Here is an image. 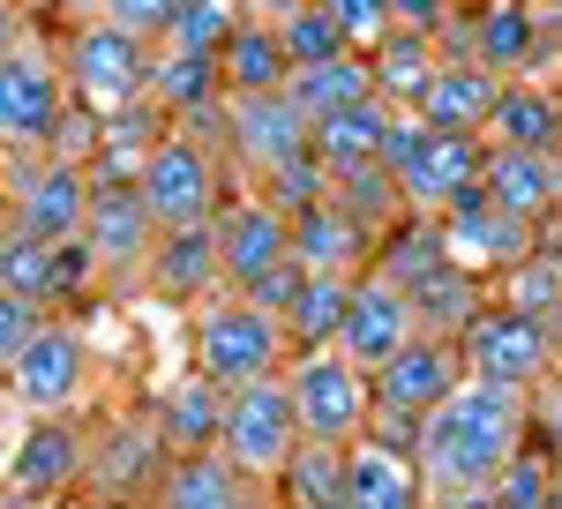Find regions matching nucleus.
Segmentation results:
<instances>
[{
	"instance_id": "1",
	"label": "nucleus",
	"mask_w": 562,
	"mask_h": 509,
	"mask_svg": "<svg viewBox=\"0 0 562 509\" xmlns=\"http://www.w3.org/2000/svg\"><path fill=\"white\" fill-rule=\"evenodd\" d=\"M532 442V412H525L518 389H495V382H458L442 405H435L420 434H413V457L428 472V495H465V487H495V472Z\"/></svg>"
},
{
	"instance_id": "2",
	"label": "nucleus",
	"mask_w": 562,
	"mask_h": 509,
	"mask_svg": "<svg viewBox=\"0 0 562 509\" xmlns=\"http://www.w3.org/2000/svg\"><path fill=\"white\" fill-rule=\"evenodd\" d=\"M150 68H158V53L143 31L128 23H76L68 45H60V76H68V98L83 105L90 121H113V113H128V105H150Z\"/></svg>"
},
{
	"instance_id": "3",
	"label": "nucleus",
	"mask_w": 562,
	"mask_h": 509,
	"mask_svg": "<svg viewBox=\"0 0 562 509\" xmlns=\"http://www.w3.org/2000/svg\"><path fill=\"white\" fill-rule=\"evenodd\" d=\"M383 172L397 180V195H405L413 211L442 217L465 188H480V172H487V135H435L428 121L397 113L390 135H383Z\"/></svg>"
},
{
	"instance_id": "4",
	"label": "nucleus",
	"mask_w": 562,
	"mask_h": 509,
	"mask_svg": "<svg viewBox=\"0 0 562 509\" xmlns=\"http://www.w3.org/2000/svg\"><path fill=\"white\" fill-rule=\"evenodd\" d=\"M285 323L256 307V299L225 293V299H203L195 315V375H211L217 389H248L262 375H285Z\"/></svg>"
},
{
	"instance_id": "5",
	"label": "nucleus",
	"mask_w": 562,
	"mask_h": 509,
	"mask_svg": "<svg viewBox=\"0 0 562 509\" xmlns=\"http://www.w3.org/2000/svg\"><path fill=\"white\" fill-rule=\"evenodd\" d=\"M285 382H293V405H301V434L307 442L352 450V442L375 427V375L352 367L338 344L293 352V360H285Z\"/></svg>"
},
{
	"instance_id": "6",
	"label": "nucleus",
	"mask_w": 562,
	"mask_h": 509,
	"mask_svg": "<svg viewBox=\"0 0 562 509\" xmlns=\"http://www.w3.org/2000/svg\"><path fill=\"white\" fill-rule=\"evenodd\" d=\"M458 382H465V344H458V338H428V330H420L397 360L375 367V427H368V434H383V442H397V450H413L420 420H428Z\"/></svg>"
},
{
	"instance_id": "7",
	"label": "nucleus",
	"mask_w": 562,
	"mask_h": 509,
	"mask_svg": "<svg viewBox=\"0 0 562 509\" xmlns=\"http://www.w3.org/2000/svg\"><path fill=\"white\" fill-rule=\"evenodd\" d=\"M217 450L248 472V479L278 487L285 465L307 450L293 382H285V375H262V382H248V389H233V397H225V434H217Z\"/></svg>"
},
{
	"instance_id": "8",
	"label": "nucleus",
	"mask_w": 562,
	"mask_h": 509,
	"mask_svg": "<svg viewBox=\"0 0 562 509\" xmlns=\"http://www.w3.org/2000/svg\"><path fill=\"white\" fill-rule=\"evenodd\" d=\"M458 344H465V375L495 382V389H518V397H532L548 382V367H555V330L532 307H480L473 330Z\"/></svg>"
},
{
	"instance_id": "9",
	"label": "nucleus",
	"mask_w": 562,
	"mask_h": 509,
	"mask_svg": "<svg viewBox=\"0 0 562 509\" xmlns=\"http://www.w3.org/2000/svg\"><path fill=\"white\" fill-rule=\"evenodd\" d=\"M83 382H90V344L60 323V315H45L38 323V338L23 344V360L8 367V405L23 412V420H60L76 397H83Z\"/></svg>"
},
{
	"instance_id": "10",
	"label": "nucleus",
	"mask_w": 562,
	"mask_h": 509,
	"mask_svg": "<svg viewBox=\"0 0 562 509\" xmlns=\"http://www.w3.org/2000/svg\"><path fill=\"white\" fill-rule=\"evenodd\" d=\"M135 195H143V211L158 217V233L211 225L217 217V158L195 135H166V143L143 158V172H135Z\"/></svg>"
},
{
	"instance_id": "11",
	"label": "nucleus",
	"mask_w": 562,
	"mask_h": 509,
	"mask_svg": "<svg viewBox=\"0 0 562 509\" xmlns=\"http://www.w3.org/2000/svg\"><path fill=\"white\" fill-rule=\"evenodd\" d=\"M68 76L38 45H15L0 60V143H60L68 135Z\"/></svg>"
},
{
	"instance_id": "12",
	"label": "nucleus",
	"mask_w": 562,
	"mask_h": 509,
	"mask_svg": "<svg viewBox=\"0 0 562 509\" xmlns=\"http://www.w3.org/2000/svg\"><path fill=\"white\" fill-rule=\"evenodd\" d=\"M420 338V315H413V293L383 278V270H368V278H352V299H346V330H338V352H346L352 367H383L397 360L405 344Z\"/></svg>"
},
{
	"instance_id": "13",
	"label": "nucleus",
	"mask_w": 562,
	"mask_h": 509,
	"mask_svg": "<svg viewBox=\"0 0 562 509\" xmlns=\"http://www.w3.org/2000/svg\"><path fill=\"white\" fill-rule=\"evenodd\" d=\"M217 255H225V285L256 293L270 270L293 262V211H278L270 195H240L217 211Z\"/></svg>"
},
{
	"instance_id": "14",
	"label": "nucleus",
	"mask_w": 562,
	"mask_h": 509,
	"mask_svg": "<svg viewBox=\"0 0 562 509\" xmlns=\"http://www.w3.org/2000/svg\"><path fill=\"white\" fill-rule=\"evenodd\" d=\"M225 135H233V150H240L262 180L315 158V121H307L285 90H262V98H225Z\"/></svg>"
},
{
	"instance_id": "15",
	"label": "nucleus",
	"mask_w": 562,
	"mask_h": 509,
	"mask_svg": "<svg viewBox=\"0 0 562 509\" xmlns=\"http://www.w3.org/2000/svg\"><path fill=\"white\" fill-rule=\"evenodd\" d=\"M442 225V248H450V262L458 270H510V262H525L532 255V217H510L487 188H465L450 211L435 217Z\"/></svg>"
},
{
	"instance_id": "16",
	"label": "nucleus",
	"mask_w": 562,
	"mask_h": 509,
	"mask_svg": "<svg viewBox=\"0 0 562 509\" xmlns=\"http://www.w3.org/2000/svg\"><path fill=\"white\" fill-rule=\"evenodd\" d=\"M83 472H90V450H83V434L68 427V412H60V420H23L15 450H8V487H15V495H31V502H68V495L83 487Z\"/></svg>"
},
{
	"instance_id": "17",
	"label": "nucleus",
	"mask_w": 562,
	"mask_h": 509,
	"mask_svg": "<svg viewBox=\"0 0 562 509\" xmlns=\"http://www.w3.org/2000/svg\"><path fill=\"white\" fill-rule=\"evenodd\" d=\"M150 509H262V479H248L225 450H180L150 479Z\"/></svg>"
},
{
	"instance_id": "18",
	"label": "nucleus",
	"mask_w": 562,
	"mask_h": 509,
	"mask_svg": "<svg viewBox=\"0 0 562 509\" xmlns=\"http://www.w3.org/2000/svg\"><path fill=\"white\" fill-rule=\"evenodd\" d=\"M83 225H90L83 158H53V166H38L23 188H15V233H23V240L60 248V240H83Z\"/></svg>"
},
{
	"instance_id": "19",
	"label": "nucleus",
	"mask_w": 562,
	"mask_h": 509,
	"mask_svg": "<svg viewBox=\"0 0 562 509\" xmlns=\"http://www.w3.org/2000/svg\"><path fill=\"white\" fill-rule=\"evenodd\" d=\"M368 255H375V225L352 217L338 195L293 211V262L307 278H368Z\"/></svg>"
},
{
	"instance_id": "20",
	"label": "nucleus",
	"mask_w": 562,
	"mask_h": 509,
	"mask_svg": "<svg viewBox=\"0 0 562 509\" xmlns=\"http://www.w3.org/2000/svg\"><path fill=\"white\" fill-rule=\"evenodd\" d=\"M428 472L413 450H397L383 434H360L346 450V509H428Z\"/></svg>"
},
{
	"instance_id": "21",
	"label": "nucleus",
	"mask_w": 562,
	"mask_h": 509,
	"mask_svg": "<svg viewBox=\"0 0 562 509\" xmlns=\"http://www.w3.org/2000/svg\"><path fill=\"white\" fill-rule=\"evenodd\" d=\"M90 270H98L90 240H60V248L23 240V233H8V240H0V285H8V293H23L31 307H53V299L83 293Z\"/></svg>"
},
{
	"instance_id": "22",
	"label": "nucleus",
	"mask_w": 562,
	"mask_h": 509,
	"mask_svg": "<svg viewBox=\"0 0 562 509\" xmlns=\"http://www.w3.org/2000/svg\"><path fill=\"white\" fill-rule=\"evenodd\" d=\"M90 255L113 270V262H143L150 270V248H158V217L143 211L135 180H90V225H83Z\"/></svg>"
},
{
	"instance_id": "23",
	"label": "nucleus",
	"mask_w": 562,
	"mask_h": 509,
	"mask_svg": "<svg viewBox=\"0 0 562 509\" xmlns=\"http://www.w3.org/2000/svg\"><path fill=\"white\" fill-rule=\"evenodd\" d=\"M495 98H503V76H487L480 60H442L435 83L420 90V105H413V121H428L435 135H487Z\"/></svg>"
},
{
	"instance_id": "24",
	"label": "nucleus",
	"mask_w": 562,
	"mask_h": 509,
	"mask_svg": "<svg viewBox=\"0 0 562 509\" xmlns=\"http://www.w3.org/2000/svg\"><path fill=\"white\" fill-rule=\"evenodd\" d=\"M480 188H487L510 217H548L555 195H562V166H555V150H503V143H487Z\"/></svg>"
},
{
	"instance_id": "25",
	"label": "nucleus",
	"mask_w": 562,
	"mask_h": 509,
	"mask_svg": "<svg viewBox=\"0 0 562 509\" xmlns=\"http://www.w3.org/2000/svg\"><path fill=\"white\" fill-rule=\"evenodd\" d=\"M225 278V255H217V217L211 225H180V233H158L150 248V285L166 299H203Z\"/></svg>"
},
{
	"instance_id": "26",
	"label": "nucleus",
	"mask_w": 562,
	"mask_h": 509,
	"mask_svg": "<svg viewBox=\"0 0 562 509\" xmlns=\"http://www.w3.org/2000/svg\"><path fill=\"white\" fill-rule=\"evenodd\" d=\"M390 121H397V113H390L383 98H368V105H346V113L315 121V166L330 172V180L383 166V135H390Z\"/></svg>"
},
{
	"instance_id": "27",
	"label": "nucleus",
	"mask_w": 562,
	"mask_h": 509,
	"mask_svg": "<svg viewBox=\"0 0 562 509\" xmlns=\"http://www.w3.org/2000/svg\"><path fill=\"white\" fill-rule=\"evenodd\" d=\"M473 60L503 83H525L540 60V15L510 0V8H473Z\"/></svg>"
},
{
	"instance_id": "28",
	"label": "nucleus",
	"mask_w": 562,
	"mask_h": 509,
	"mask_svg": "<svg viewBox=\"0 0 562 509\" xmlns=\"http://www.w3.org/2000/svg\"><path fill=\"white\" fill-rule=\"evenodd\" d=\"M225 397L233 389H217L211 375H188L166 389V405H158V450H217V434H225Z\"/></svg>"
},
{
	"instance_id": "29",
	"label": "nucleus",
	"mask_w": 562,
	"mask_h": 509,
	"mask_svg": "<svg viewBox=\"0 0 562 509\" xmlns=\"http://www.w3.org/2000/svg\"><path fill=\"white\" fill-rule=\"evenodd\" d=\"M285 98L301 105L307 121H330V113H346V105H368V98H375V68H368V53H338V60L293 68V76H285Z\"/></svg>"
},
{
	"instance_id": "30",
	"label": "nucleus",
	"mask_w": 562,
	"mask_h": 509,
	"mask_svg": "<svg viewBox=\"0 0 562 509\" xmlns=\"http://www.w3.org/2000/svg\"><path fill=\"white\" fill-rule=\"evenodd\" d=\"M217 68H225V98H262V90H285V76H293L285 38L270 23H256V15H240V31L225 38Z\"/></svg>"
},
{
	"instance_id": "31",
	"label": "nucleus",
	"mask_w": 562,
	"mask_h": 509,
	"mask_svg": "<svg viewBox=\"0 0 562 509\" xmlns=\"http://www.w3.org/2000/svg\"><path fill=\"white\" fill-rule=\"evenodd\" d=\"M487 143H503V150H555L562 143V98L540 90V83H503L495 121H487Z\"/></svg>"
},
{
	"instance_id": "32",
	"label": "nucleus",
	"mask_w": 562,
	"mask_h": 509,
	"mask_svg": "<svg viewBox=\"0 0 562 509\" xmlns=\"http://www.w3.org/2000/svg\"><path fill=\"white\" fill-rule=\"evenodd\" d=\"M150 98H158L166 113H188V121L217 113V98H225V68H217V53H180V45H166L158 68H150Z\"/></svg>"
},
{
	"instance_id": "33",
	"label": "nucleus",
	"mask_w": 562,
	"mask_h": 509,
	"mask_svg": "<svg viewBox=\"0 0 562 509\" xmlns=\"http://www.w3.org/2000/svg\"><path fill=\"white\" fill-rule=\"evenodd\" d=\"M368 68H375V98H383V105H420V90H428L435 68H442V45L420 38V31H390V38L368 53Z\"/></svg>"
},
{
	"instance_id": "34",
	"label": "nucleus",
	"mask_w": 562,
	"mask_h": 509,
	"mask_svg": "<svg viewBox=\"0 0 562 509\" xmlns=\"http://www.w3.org/2000/svg\"><path fill=\"white\" fill-rule=\"evenodd\" d=\"M346 299H352V278H307L293 307H285V338L293 352H315V344H338L346 330Z\"/></svg>"
},
{
	"instance_id": "35",
	"label": "nucleus",
	"mask_w": 562,
	"mask_h": 509,
	"mask_svg": "<svg viewBox=\"0 0 562 509\" xmlns=\"http://www.w3.org/2000/svg\"><path fill=\"white\" fill-rule=\"evenodd\" d=\"M278 487L293 495V509H346V450L307 442L301 457L285 465V479H278Z\"/></svg>"
},
{
	"instance_id": "36",
	"label": "nucleus",
	"mask_w": 562,
	"mask_h": 509,
	"mask_svg": "<svg viewBox=\"0 0 562 509\" xmlns=\"http://www.w3.org/2000/svg\"><path fill=\"white\" fill-rule=\"evenodd\" d=\"M495 502H503V509H555L562 502V465L548 457V450L525 442L518 457L495 472Z\"/></svg>"
},
{
	"instance_id": "37",
	"label": "nucleus",
	"mask_w": 562,
	"mask_h": 509,
	"mask_svg": "<svg viewBox=\"0 0 562 509\" xmlns=\"http://www.w3.org/2000/svg\"><path fill=\"white\" fill-rule=\"evenodd\" d=\"M233 31H240V8L233 0H188L173 15V31H166V45H180V53H225Z\"/></svg>"
},
{
	"instance_id": "38",
	"label": "nucleus",
	"mask_w": 562,
	"mask_h": 509,
	"mask_svg": "<svg viewBox=\"0 0 562 509\" xmlns=\"http://www.w3.org/2000/svg\"><path fill=\"white\" fill-rule=\"evenodd\" d=\"M278 38H285V60H293V68H315V60H338V53H352L346 31L323 15V0H315V8H301V15H285V23H278Z\"/></svg>"
},
{
	"instance_id": "39",
	"label": "nucleus",
	"mask_w": 562,
	"mask_h": 509,
	"mask_svg": "<svg viewBox=\"0 0 562 509\" xmlns=\"http://www.w3.org/2000/svg\"><path fill=\"white\" fill-rule=\"evenodd\" d=\"M323 15L346 31L352 53H375V45L397 31V23H390V0H323Z\"/></svg>"
},
{
	"instance_id": "40",
	"label": "nucleus",
	"mask_w": 562,
	"mask_h": 509,
	"mask_svg": "<svg viewBox=\"0 0 562 509\" xmlns=\"http://www.w3.org/2000/svg\"><path fill=\"white\" fill-rule=\"evenodd\" d=\"M90 23H128V31H173V15L188 8V0H83Z\"/></svg>"
},
{
	"instance_id": "41",
	"label": "nucleus",
	"mask_w": 562,
	"mask_h": 509,
	"mask_svg": "<svg viewBox=\"0 0 562 509\" xmlns=\"http://www.w3.org/2000/svg\"><path fill=\"white\" fill-rule=\"evenodd\" d=\"M38 323H45V307H31L23 293L0 285V382H8V367L23 360V344L38 338Z\"/></svg>"
},
{
	"instance_id": "42",
	"label": "nucleus",
	"mask_w": 562,
	"mask_h": 509,
	"mask_svg": "<svg viewBox=\"0 0 562 509\" xmlns=\"http://www.w3.org/2000/svg\"><path fill=\"white\" fill-rule=\"evenodd\" d=\"M465 0H390V23L397 31H420V38H442V23L458 15Z\"/></svg>"
},
{
	"instance_id": "43",
	"label": "nucleus",
	"mask_w": 562,
	"mask_h": 509,
	"mask_svg": "<svg viewBox=\"0 0 562 509\" xmlns=\"http://www.w3.org/2000/svg\"><path fill=\"white\" fill-rule=\"evenodd\" d=\"M428 509H503V502H495V487H465V495H435Z\"/></svg>"
},
{
	"instance_id": "44",
	"label": "nucleus",
	"mask_w": 562,
	"mask_h": 509,
	"mask_svg": "<svg viewBox=\"0 0 562 509\" xmlns=\"http://www.w3.org/2000/svg\"><path fill=\"white\" fill-rule=\"evenodd\" d=\"M248 8H256V23H270V31H278L285 15H301V8H315V0H248Z\"/></svg>"
},
{
	"instance_id": "45",
	"label": "nucleus",
	"mask_w": 562,
	"mask_h": 509,
	"mask_svg": "<svg viewBox=\"0 0 562 509\" xmlns=\"http://www.w3.org/2000/svg\"><path fill=\"white\" fill-rule=\"evenodd\" d=\"M15 45H23V38H15V8H8V0H0V60H8V53H15Z\"/></svg>"
},
{
	"instance_id": "46",
	"label": "nucleus",
	"mask_w": 562,
	"mask_h": 509,
	"mask_svg": "<svg viewBox=\"0 0 562 509\" xmlns=\"http://www.w3.org/2000/svg\"><path fill=\"white\" fill-rule=\"evenodd\" d=\"M0 509H53V502H31V495H15V487H0Z\"/></svg>"
},
{
	"instance_id": "47",
	"label": "nucleus",
	"mask_w": 562,
	"mask_h": 509,
	"mask_svg": "<svg viewBox=\"0 0 562 509\" xmlns=\"http://www.w3.org/2000/svg\"><path fill=\"white\" fill-rule=\"evenodd\" d=\"M0 195H8V143H0Z\"/></svg>"
},
{
	"instance_id": "48",
	"label": "nucleus",
	"mask_w": 562,
	"mask_h": 509,
	"mask_svg": "<svg viewBox=\"0 0 562 509\" xmlns=\"http://www.w3.org/2000/svg\"><path fill=\"white\" fill-rule=\"evenodd\" d=\"M53 509H83V502H76V495H68V502H53Z\"/></svg>"
},
{
	"instance_id": "49",
	"label": "nucleus",
	"mask_w": 562,
	"mask_h": 509,
	"mask_svg": "<svg viewBox=\"0 0 562 509\" xmlns=\"http://www.w3.org/2000/svg\"><path fill=\"white\" fill-rule=\"evenodd\" d=\"M480 8H510V0H480Z\"/></svg>"
},
{
	"instance_id": "50",
	"label": "nucleus",
	"mask_w": 562,
	"mask_h": 509,
	"mask_svg": "<svg viewBox=\"0 0 562 509\" xmlns=\"http://www.w3.org/2000/svg\"><path fill=\"white\" fill-rule=\"evenodd\" d=\"M143 509H150V502H143Z\"/></svg>"
},
{
	"instance_id": "51",
	"label": "nucleus",
	"mask_w": 562,
	"mask_h": 509,
	"mask_svg": "<svg viewBox=\"0 0 562 509\" xmlns=\"http://www.w3.org/2000/svg\"><path fill=\"white\" fill-rule=\"evenodd\" d=\"M555 8H562V0H555Z\"/></svg>"
}]
</instances>
